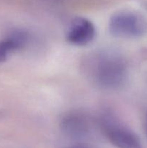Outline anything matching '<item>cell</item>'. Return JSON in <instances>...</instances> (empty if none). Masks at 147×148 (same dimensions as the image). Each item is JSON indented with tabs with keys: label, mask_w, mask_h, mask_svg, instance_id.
Listing matches in <instances>:
<instances>
[{
	"label": "cell",
	"mask_w": 147,
	"mask_h": 148,
	"mask_svg": "<svg viewBox=\"0 0 147 148\" xmlns=\"http://www.w3.org/2000/svg\"><path fill=\"white\" fill-rule=\"evenodd\" d=\"M89 74L98 87L115 90L122 86L127 77V66L123 59L110 53L95 56L90 62Z\"/></svg>",
	"instance_id": "obj_1"
},
{
	"label": "cell",
	"mask_w": 147,
	"mask_h": 148,
	"mask_svg": "<svg viewBox=\"0 0 147 148\" xmlns=\"http://www.w3.org/2000/svg\"><path fill=\"white\" fill-rule=\"evenodd\" d=\"M109 31L121 38H139L147 33V21L144 17L131 11H119L110 17Z\"/></svg>",
	"instance_id": "obj_2"
},
{
	"label": "cell",
	"mask_w": 147,
	"mask_h": 148,
	"mask_svg": "<svg viewBox=\"0 0 147 148\" xmlns=\"http://www.w3.org/2000/svg\"><path fill=\"white\" fill-rule=\"evenodd\" d=\"M101 126L109 141L117 148H142L139 137L110 114L102 117Z\"/></svg>",
	"instance_id": "obj_3"
},
{
	"label": "cell",
	"mask_w": 147,
	"mask_h": 148,
	"mask_svg": "<svg viewBox=\"0 0 147 148\" xmlns=\"http://www.w3.org/2000/svg\"><path fill=\"white\" fill-rule=\"evenodd\" d=\"M95 36V27L93 23L82 17L74 19L66 32L68 42L75 46H85L90 43Z\"/></svg>",
	"instance_id": "obj_4"
},
{
	"label": "cell",
	"mask_w": 147,
	"mask_h": 148,
	"mask_svg": "<svg viewBox=\"0 0 147 148\" xmlns=\"http://www.w3.org/2000/svg\"><path fill=\"white\" fill-rule=\"evenodd\" d=\"M61 130L64 135L74 140L84 138L89 132L87 116L78 111L68 113L61 120Z\"/></svg>",
	"instance_id": "obj_5"
},
{
	"label": "cell",
	"mask_w": 147,
	"mask_h": 148,
	"mask_svg": "<svg viewBox=\"0 0 147 148\" xmlns=\"http://www.w3.org/2000/svg\"><path fill=\"white\" fill-rule=\"evenodd\" d=\"M27 40V34L21 30H16L12 32L7 38L1 40L0 41V62H5L10 53L25 46Z\"/></svg>",
	"instance_id": "obj_6"
},
{
	"label": "cell",
	"mask_w": 147,
	"mask_h": 148,
	"mask_svg": "<svg viewBox=\"0 0 147 148\" xmlns=\"http://www.w3.org/2000/svg\"><path fill=\"white\" fill-rule=\"evenodd\" d=\"M66 148H90L86 145L83 144V143H76V144H74L72 145H70L69 147Z\"/></svg>",
	"instance_id": "obj_7"
},
{
	"label": "cell",
	"mask_w": 147,
	"mask_h": 148,
	"mask_svg": "<svg viewBox=\"0 0 147 148\" xmlns=\"http://www.w3.org/2000/svg\"><path fill=\"white\" fill-rule=\"evenodd\" d=\"M145 131H146V133L147 134V124H145Z\"/></svg>",
	"instance_id": "obj_8"
},
{
	"label": "cell",
	"mask_w": 147,
	"mask_h": 148,
	"mask_svg": "<svg viewBox=\"0 0 147 148\" xmlns=\"http://www.w3.org/2000/svg\"><path fill=\"white\" fill-rule=\"evenodd\" d=\"M145 124H147V113H146V121H145Z\"/></svg>",
	"instance_id": "obj_9"
}]
</instances>
